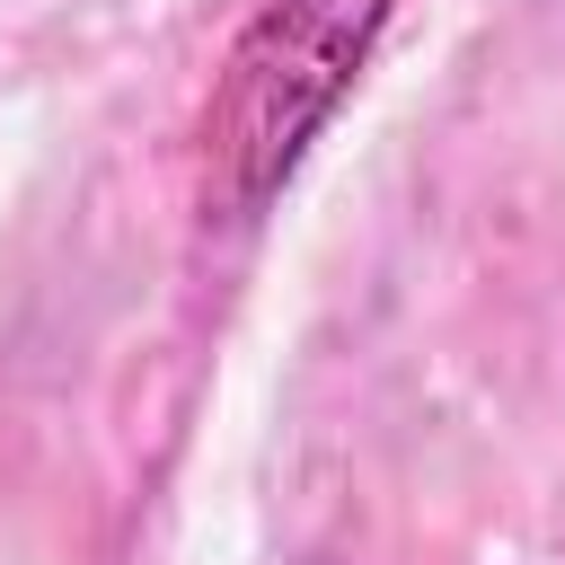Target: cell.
Listing matches in <instances>:
<instances>
[{
    "label": "cell",
    "instance_id": "cell-2",
    "mask_svg": "<svg viewBox=\"0 0 565 565\" xmlns=\"http://www.w3.org/2000/svg\"><path fill=\"white\" fill-rule=\"evenodd\" d=\"M309 565H318V556H309Z\"/></svg>",
    "mask_w": 565,
    "mask_h": 565
},
{
    "label": "cell",
    "instance_id": "cell-1",
    "mask_svg": "<svg viewBox=\"0 0 565 565\" xmlns=\"http://www.w3.org/2000/svg\"><path fill=\"white\" fill-rule=\"evenodd\" d=\"M388 18H397V0H265L238 26V44L203 97V124H194V185H203L212 230H256L274 212V194L291 185L309 141L353 97Z\"/></svg>",
    "mask_w": 565,
    "mask_h": 565
}]
</instances>
